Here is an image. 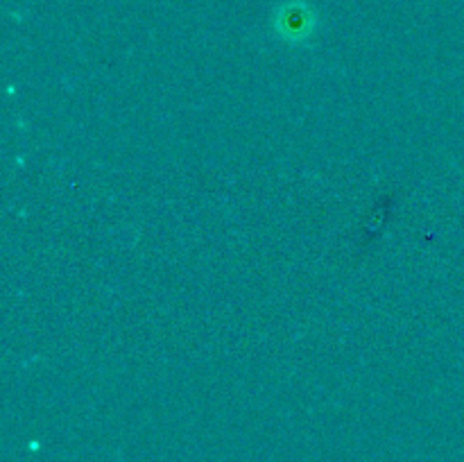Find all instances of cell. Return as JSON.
Wrapping results in <instances>:
<instances>
[{"mask_svg": "<svg viewBox=\"0 0 464 462\" xmlns=\"http://www.w3.org/2000/svg\"><path fill=\"white\" fill-rule=\"evenodd\" d=\"M317 27L315 12L302 0H290L281 5L275 14V30L288 43H304L311 39Z\"/></svg>", "mask_w": 464, "mask_h": 462, "instance_id": "6da1fadb", "label": "cell"}]
</instances>
